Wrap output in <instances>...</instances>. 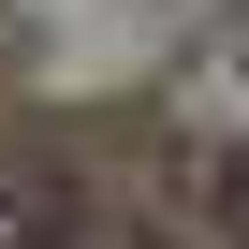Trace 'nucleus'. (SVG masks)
I'll use <instances>...</instances> for the list:
<instances>
[{
  "label": "nucleus",
  "mask_w": 249,
  "mask_h": 249,
  "mask_svg": "<svg viewBox=\"0 0 249 249\" xmlns=\"http://www.w3.org/2000/svg\"><path fill=\"white\" fill-rule=\"evenodd\" d=\"M220 191H234V220H249V161H220Z\"/></svg>",
  "instance_id": "nucleus-2"
},
{
  "label": "nucleus",
  "mask_w": 249,
  "mask_h": 249,
  "mask_svg": "<svg viewBox=\"0 0 249 249\" xmlns=\"http://www.w3.org/2000/svg\"><path fill=\"white\" fill-rule=\"evenodd\" d=\"M0 249H88V191L59 161H0Z\"/></svg>",
  "instance_id": "nucleus-1"
}]
</instances>
